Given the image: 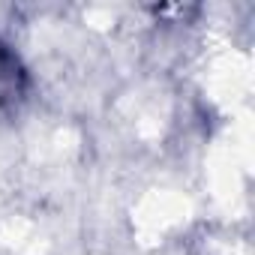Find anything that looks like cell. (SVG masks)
I'll use <instances>...</instances> for the list:
<instances>
[{"label":"cell","instance_id":"cell-1","mask_svg":"<svg viewBox=\"0 0 255 255\" xmlns=\"http://www.w3.org/2000/svg\"><path fill=\"white\" fill-rule=\"evenodd\" d=\"M30 93L33 78L27 63L6 39H0V123L15 120L30 102Z\"/></svg>","mask_w":255,"mask_h":255}]
</instances>
